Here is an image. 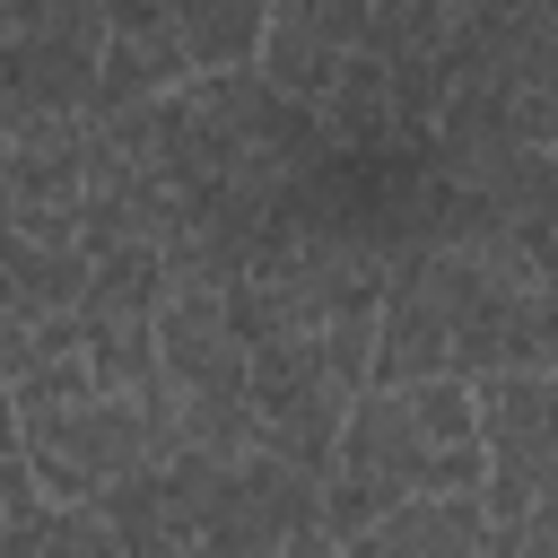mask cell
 <instances>
[{"mask_svg": "<svg viewBox=\"0 0 558 558\" xmlns=\"http://www.w3.org/2000/svg\"><path fill=\"white\" fill-rule=\"evenodd\" d=\"M87 148H96V113H26L0 140V227L78 244Z\"/></svg>", "mask_w": 558, "mask_h": 558, "instance_id": "cell-4", "label": "cell"}, {"mask_svg": "<svg viewBox=\"0 0 558 558\" xmlns=\"http://www.w3.org/2000/svg\"><path fill=\"white\" fill-rule=\"evenodd\" d=\"M17 445H26L35 480H44V497H105V488L131 480L140 462H157L148 392L96 384V392H78V401L26 410V418H17Z\"/></svg>", "mask_w": 558, "mask_h": 558, "instance_id": "cell-2", "label": "cell"}, {"mask_svg": "<svg viewBox=\"0 0 558 558\" xmlns=\"http://www.w3.org/2000/svg\"><path fill=\"white\" fill-rule=\"evenodd\" d=\"M488 480V445H445L410 384H366L340 418V453L323 471V532L331 549H349L384 506L418 497V488H480Z\"/></svg>", "mask_w": 558, "mask_h": 558, "instance_id": "cell-1", "label": "cell"}, {"mask_svg": "<svg viewBox=\"0 0 558 558\" xmlns=\"http://www.w3.org/2000/svg\"><path fill=\"white\" fill-rule=\"evenodd\" d=\"M0 453H17V392H9V375H0Z\"/></svg>", "mask_w": 558, "mask_h": 558, "instance_id": "cell-9", "label": "cell"}, {"mask_svg": "<svg viewBox=\"0 0 558 558\" xmlns=\"http://www.w3.org/2000/svg\"><path fill=\"white\" fill-rule=\"evenodd\" d=\"M26 113H35V105H26V96H17V78H9V70H0V140H9V131H17V122H26Z\"/></svg>", "mask_w": 558, "mask_h": 558, "instance_id": "cell-8", "label": "cell"}, {"mask_svg": "<svg viewBox=\"0 0 558 558\" xmlns=\"http://www.w3.org/2000/svg\"><path fill=\"white\" fill-rule=\"evenodd\" d=\"M471 549H488V506H480V488H418V497L384 506V514L349 541V558H471Z\"/></svg>", "mask_w": 558, "mask_h": 558, "instance_id": "cell-6", "label": "cell"}, {"mask_svg": "<svg viewBox=\"0 0 558 558\" xmlns=\"http://www.w3.org/2000/svg\"><path fill=\"white\" fill-rule=\"evenodd\" d=\"M35 497H44V480H35L26 445H17V453H0V532H9V514H17V506H35Z\"/></svg>", "mask_w": 558, "mask_h": 558, "instance_id": "cell-7", "label": "cell"}, {"mask_svg": "<svg viewBox=\"0 0 558 558\" xmlns=\"http://www.w3.org/2000/svg\"><path fill=\"white\" fill-rule=\"evenodd\" d=\"M201 61L192 44L174 35L166 0H113L105 17V52H96V87H87V113H122V105H148L166 87H183Z\"/></svg>", "mask_w": 558, "mask_h": 558, "instance_id": "cell-5", "label": "cell"}, {"mask_svg": "<svg viewBox=\"0 0 558 558\" xmlns=\"http://www.w3.org/2000/svg\"><path fill=\"white\" fill-rule=\"evenodd\" d=\"M87 270H96V253H87V244L0 227V375H9V384H17L26 366H44L52 349H70V340H78Z\"/></svg>", "mask_w": 558, "mask_h": 558, "instance_id": "cell-3", "label": "cell"}]
</instances>
